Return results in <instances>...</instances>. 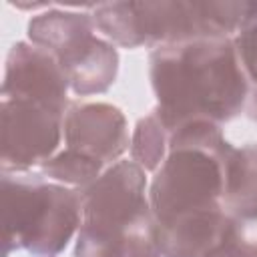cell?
Instances as JSON below:
<instances>
[{
  "label": "cell",
  "instance_id": "18",
  "mask_svg": "<svg viewBox=\"0 0 257 257\" xmlns=\"http://www.w3.org/2000/svg\"><path fill=\"white\" fill-rule=\"evenodd\" d=\"M249 116L253 120H257V88H255V92L251 94V100H249Z\"/></svg>",
  "mask_w": 257,
  "mask_h": 257
},
{
  "label": "cell",
  "instance_id": "16",
  "mask_svg": "<svg viewBox=\"0 0 257 257\" xmlns=\"http://www.w3.org/2000/svg\"><path fill=\"white\" fill-rule=\"evenodd\" d=\"M207 257H257V219H231L225 239Z\"/></svg>",
  "mask_w": 257,
  "mask_h": 257
},
{
  "label": "cell",
  "instance_id": "15",
  "mask_svg": "<svg viewBox=\"0 0 257 257\" xmlns=\"http://www.w3.org/2000/svg\"><path fill=\"white\" fill-rule=\"evenodd\" d=\"M102 163L94 157H88L80 151L74 149H64L62 153L50 157L44 165L42 171L56 183L64 185H74V187H88L92 181L100 177Z\"/></svg>",
  "mask_w": 257,
  "mask_h": 257
},
{
  "label": "cell",
  "instance_id": "7",
  "mask_svg": "<svg viewBox=\"0 0 257 257\" xmlns=\"http://www.w3.org/2000/svg\"><path fill=\"white\" fill-rule=\"evenodd\" d=\"M62 135L68 149L98 159L116 161L128 147L124 114L106 102L72 104L64 114Z\"/></svg>",
  "mask_w": 257,
  "mask_h": 257
},
{
  "label": "cell",
  "instance_id": "17",
  "mask_svg": "<svg viewBox=\"0 0 257 257\" xmlns=\"http://www.w3.org/2000/svg\"><path fill=\"white\" fill-rule=\"evenodd\" d=\"M233 42L247 78L257 84V2H249L247 16L237 30Z\"/></svg>",
  "mask_w": 257,
  "mask_h": 257
},
{
  "label": "cell",
  "instance_id": "13",
  "mask_svg": "<svg viewBox=\"0 0 257 257\" xmlns=\"http://www.w3.org/2000/svg\"><path fill=\"white\" fill-rule=\"evenodd\" d=\"M171 133L153 112L137 122L131 141V157L143 171H157L169 155Z\"/></svg>",
  "mask_w": 257,
  "mask_h": 257
},
{
  "label": "cell",
  "instance_id": "4",
  "mask_svg": "<svg viewBox=\"0 0 257 257\" xmlns=\"http://www.w3.org/2000/svg\"><path fill=\"white\" fill-rule=\"evenodd\" d=\"M2 173L44 165L56 151L64 112L28 98H2Z\"/></svg>",
  "mask_w": 257,
  "mask_h": 257
},
{
  "label": "cell",
  "instance_id": "10",
  "mask_svg": "<svg viewBox=\"0 0 257 257\" xmlns=\"http://www.w3.org/2000/svg\"><path fill=\"white\" fill-rule=\"evenodd\" d=\"M74 257H163L157 239V221L153 213H145L114 231L80 227Z\"/></svg>",
  "mask_w": 257,
  "mask_h": 257
},
{
  "label": "cell",
  "instance_id": "1",
  "mask_svg": "<svg viewBox=\"0 0 257 257\" xmlns=\"http://www.w3.org/2000/svg\"><path fill=\"white\" fill-rule=\"evenodd\" d=\"M151 84L159 102L155 114L169 133L191 120H229L247 98V74L233 38L157 46Z\"/></svg>",
  "mask_w": 257,
  "mask_h": 257
},
{
  "label": "cell",
  "instance_id": "2",
  "mask_svg": "<svg viewBox=\"0 0 257 257\" xmlns=\"http://www.w3.org/2000/svg\"><path fill=\"white\" fill-rule=\"evenodd\" d=\"M235 155L237 149L225 141L217 122L191 120L173 131L169 155L149 189L155 221L165 223L189 211L223 207Z\"/></svg>",
  "mask_w": 257,
  "mask_h": 257
},
{
  "label": "cell",
  "instance_id": "14",
  "mask_svg": "<svg viewBox=\"0 0 257 257\" xmlns=\"http://www.w3.org/2000/svg\"><path fill=\"white\" fill-rule=\"evenodd\" d=\"M90 18H92V24L112 42H116L124 48L143 46L139 28H137V16H135L133 2L96 4Z\"/></svg>",
  "mask_w": 257,
  "mask_h": 257
},
{
  "label": "cell",
  "instance_id": "3",
  "mask_svg": "<svg viewBox=\"0 0 257 257\" xmlns=\"http://www.w3.org/2000/svg\"><path fill=\"white\" fill-rule=\"evenodd\" d=\"M80 223V193L56 183H26L2 175L4 257L12 249L52 257L66 247Z\"/></svg>",
  "mask_w": 257,
  "mask_h": 257
},
{
  "label": "cell",
  "instance_id": "6",
  "mask_svg": "<svg viewBox=\"0 0 257 257\" xmlns=\"http://www.w3.org/2000/svg\"><path fill=\"white\" fill-rule=\"evenodd\" d=\"M68 80L58 60L36 44L16 42L6 58L2 98H28L66 114Z\"/></svg>",
  "mask_w": 257,
  "mask_h": 257
},
{
  "label": "cell",
  "instance_id": "9",
  "mask_svg": "<svg viewBox=\"0 0 257 257\" xmlns=\"http://www.w3.org/2000/svg\"><path fill=\"white\" fill-rule=\"evenodd\" d=\"M54 58L64 70L68 86L80 96L104 92L116 78L118 54L112 44L94 34L84 36Z\"/></svg>",
  "mask_w": 257,
  "mask_h": 257
},
{
  "label": "cell",
  "instance_id": "11",
  "mask_svg": "<svg viewBox=\"0 0 257 257\" xmlns=\"http://www.w3.org/2000/svg\"><path fill=\"white\" fill-rule=\"evenodd\" d=\"M94 24L90 14L50 10L38 14L28 24V38L32 44L48 50L52 56L62 54L78 40L88 34H94Z\"/></svg>",
  "mask_w": 257,
  "mask_h": 257
},
{
  "label": "cell",
  "instance_id": "5",
  "mask_svg": "<svg viewBox=\"0 0 257 257\" xmlns=\"http://www.w3.org/2000/svg\"><path fill=\"white\" fill-rule=\"evenodd\" d=\"M82 223L94 231L126 227L145 213H151L145 171L135 161H118L96 181L80 191Z\"/></svg>",
  "mask_w": 257,
  "mask_h": 257
},
{
  "label": "cell",
  "instance_id": "8",
  "mask_svg": "<svg viewBox=\"0 0 257 257\" xmlns=\"http://www.w3.org/2000/svg\"><path fill=\"white\" fill-rule=\"evenodd\" d=\"M231 219L223 207L189 211L157 223L163 257H207L227 235Z\"/></svg>",
  "mask_w": 257,
  "mask_h": 257
},
{
  "label": "cell",
  "instance_id": "12",
  "mask_svg": "<svg viewBox=\"0 0 257 257\" xmlns=\"http://www.w3.org/2000/svg\"><path fill=\"white\" fill-rule=\"evenodd\" d=\"M223 201L233 217L257 219V145L237 149Z\"/></svg>",
  "mask_w": 257,
  "mask_h": 257
}]
</instances>
